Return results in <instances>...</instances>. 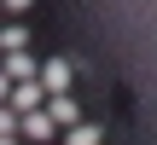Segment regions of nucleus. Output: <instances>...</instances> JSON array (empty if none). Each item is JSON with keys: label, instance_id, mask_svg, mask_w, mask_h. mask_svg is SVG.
Returning a JSON list of instances; mask_svg holds the SVG:
<instances>
[{"label": "nucleus", "instance_id": "nucleus-5", "mask_svg": "<svg viewBox=\"0 0 157 145\" xmlns=\"http://www.w3.org/2000/svg\"><path fill=\"white\" fill-rule=\"evenodd\" d=\"M17 134H23V139H35V145L58 139V128L47 122V110H29V116H17Z\"/></svg>", "mask_w": 157, "mask_h": 145}, {"label": "nucleus", "instance_id": "nucleus-8", "mask_svg": "<svg viewBox=\"0 0 157 145\" xmlns=\"http://www.w3.org/2000/svg\"><path fill=\"white\" fill-rule=\"evenodd\" d=\"M0 139H17V110L0 105Z\"/></svg>", "mask_w": 157, "mask_h": 145}, {"label": "nucleus", "instance_id": "nucleus-7", "mask_svg": "<svg viewBox=\"0 0 157 145\" xmlns=\"http://www.w3.org/2000/svg\"><path fill=\"white\" fill-rule=\"evenodd\" d=\"M64 145H99V128L93 122H76V128H64Z\"/></svg>", "mask_w": 157, "mask_h": 145}, {"label": "nucleus", "instance_id": "nucleus-6", "mask_svg": "<svg viewBox=\"0 0 157 145\" xmlns=\"http://www.w3.org/2000/svg\"><path fill=\"white\" fill-rule=\"evenodd\" d=\"M6 52H29V29L23 23H0V58Z\"/></svg>", "mask_w": 157, "mask_h": 145}, {"label": "nucleus", "instance_id": "nucleus-9", "mask_svg": "<svg viewBox=\"0 0 157 145\" xmlns=\"http://www.w3.org/2000/svg\"><path fill=\"white\" fill-rule=\"evenodd\" d=\"M35 0H0V12H29Z\"/></svg>", "mask_w": 157, "mask_h": 145}, {"label": "nucleus", "instance_id": "nucleus-4", "mask_svg": "<svg viewBox=\"0 0 157 145\" xmlns=\"http://www.w3.org/2000/svg\"><path fill=\"white\" fill-rule=\"evenodd\" d=\"M0 76L17 87V81H35V76H41V64H35L29 52H6V58H0Z\"/></svg>", "mask_w": 157, "mask_h": 145}, {"label": "nucleus", "instance_id": "nucleus-2", "mask_svg": "<svg viewBox=\"0 0 157 145\" xmlns=\"http://www.w3.org/2000/svg\"><path fill=\"white\" fill-rule=\"evenodd\" d=\"M41 105H47L41 81H17V87L6 93V110H17V116H29V110H41Z\"/></svg>", "mask_w": 157, "mask_h": 145}, {"label": "nucleus", "instance_id": "nucleus-1", "mask_svg": "<svg viewBox=\"0 0 157 145\" xmlns=\"http://www.w3.org/2000/svg\"><path fill=\"white\" fill-rule=\"evenodd\" d=\"M35 81H41V93H47V99H52V93H70V58H47Z\"/></svg>", "mask_w": 157, "mask_h": 145}, {"label": "nucleus", "instance_id": "nucleus-3", "mask_svg": "<svg viewBox=\"0 0 157 145\" xmlns=\"http://www.w3.org/2000/svg\"><path fill=\"white\" fill-rule=\"evenodd\" d=\"M41 110H47V122H52V128H76V122H82V105H76L70 93H52Z\"/></svg>", "mask_w": 157, "mask_h": 145}, {"label": "nucleus", "instance_id": "nucleus-10", "mask_svg": "<svg viewBox=\"0 0 157 145\" xmlns=\"http://www.w3.org/2000/svg\"><path fill=\"white\" fill-rule=\"evenodd\" d=\"M6 93H12V81H6V76H0V105H6Z\"/></svg>", "mask_w": 157, "mask_h": 145}, {"label": "nucleus", "instance_id": "nucleus-11", "mask_svg": "<svg viewBox=\"0 0 157 145\" xmlns=\"http://www.w3.org/2000/svg\"><path fill=\"white\" fill-rule=\"evenodd\" d=\"M0 145H17V139H0Z\"/></svg>", "mask_w": 157, "mask_h": 145}]
</instances>
